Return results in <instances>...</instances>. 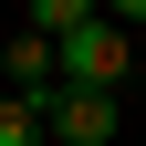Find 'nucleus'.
I'll return each instance as SVG.
<instances>
[{"label":"nucleus","mask_w":146,"mask_h":146,"mask_svg":"<svg viewBox=\"0 0 146 146\" xmlns=\"http://www.w3.org/2000/svg\"><path fill=\"white\" fill-rule=\"evenodd\" d=\"M125 73H136V31H115L94 11V21H73V31H52V84H84V94H115Z\"/></svg>","instance_id":"f257e3e1"},{"label":"nucleus","mask_w":146,"mask_h":146,"mask_svg":"<svg viewBox=\"0 0 146 146\" xmlns=\"http://www.w3.org/2000/svg\"><path fill=\"white\" fill-rule=\"evenodd\" d=\"M115 94H84V84H52L42 94V146H115Z\"/></svg>","instance_id":"f03ea898"},{"label":"nucleus","mask_w":146,"mask_h":146,"mask_svg":"<svg viewBox=\"0 0 146 146\" xmlns=\"http://www.w3.org/2000/svg\"><path fill=\"white\" fill-rule=\"evenodd\" d=\"M11 94H52V31H11Z\"/></svg>","instance_id":"7ed1b4c3"},{"label":"nucleus","mask_w":146,"mask_h":146,"mask_svg":"<svg viewBox=\"0 0 146 146\" xmlns=\"http://www.w3.org/2000/svg\"><path fill=\"white\" fill-rule=\"evenodd\" d=\"M0 146H42V94H0Z\"/></svg>","instance_id":"20e7f679"},{"label":"nucleus","mask_w":146,"mask_h":146,"mask_svg":"<svg viewBox=\"0 0 146 146\" xmlns=\"http://www.w3.org/2000/svg\"><path fill=\"white\" fill-rule=\"evenodd\" d=\"M94 21V0H21V31H73Z\"/></svg>","instance_id":"39448f33"},{"label":"nucleus","mask_w":146,"mask_h":146,"mask_svg":"<svg viewBox=\"0 0 146 146\" xmlns=\"http://www.w3.org/2000/svg\"><path fill=\"white\" fill-rule=\"evenodd\" d=\"M94 11H104L115 31H146V0H94Z\"/></svg>","instance_id":"423d86ee"},{"label":"nucleus","mask_w":146,"mask_h":146,"mask_svg":"<svg viewBox=\"0 0 146 146\" xmlns=\"http://www.w3.org/2000/svg\"><path fill=\"white\" fill-rule=\"evenodd\" d=\"M136 63H146V31H136Z\"/></svg>","instance_id":"0eeeda50"}]
</instances>
